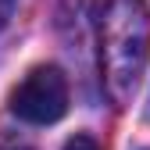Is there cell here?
I'll return each mask as SVG.
<instances>
[{"instance_id":"3","label":"cell","mask_w":150,"mask_h":150,"mask_svg":"<svg viewBox=\"0 0 150 150\" xmlns=\"http://www.w3.org/2000/svg\"><path fill=\"white\" fill-rule=\"evenodd\" d=\"M64 150H100V143L93 139V136H82V132H79V136H71V139L64 143Z\"/></svg>"},{"instance_id":"4","label":"cell","mask_w":150,"mask_h":150,"mask_svg":"<svg viewBox=\"0 0 150 150\" xmlns=\"http://www.w3.org/2000/svg\"><path fill=\"white\" fill-rule=\"evenodd\" d=\"M14 7H18V0H0V29L7 25V18L14 14Z\"/></svg>"},{"instance_id":"2","label":"cell","mask_w":150,"mask_h":150,"mask_svg":"<svg viewBox=\"0 0 150 150\" xmlns=\"http://www.w3.org/2000/svg\"><path fill=\"white\" fill-rule=\"evenodd\" d=\"M11 111L22 122H32V125H54L64 118L68 111V79L61 68L54 64H40L32 68L18 89L11 93Z\"/></svg>"},{"instance_id":"1","label":"cell","mask_w":150,"mask_h":150,"mask_svg":"<svg viewBox=\"0 0 150 150\" xmlns=\"http://www.w3.org/2000/svg\"><path fill=\"white\" fill-rule=\"evenodd\" d=\"M150 61V11L143 0H107L100 14V82L118 107L132 93Z\"/></svg>"}]
</instances>
